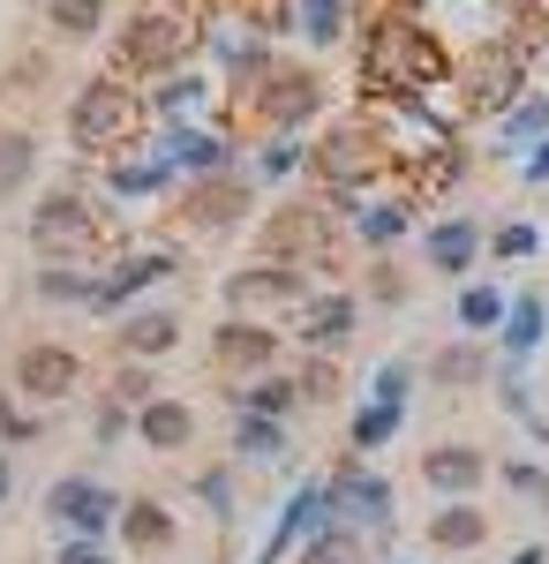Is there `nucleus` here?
<instances>
[{
  "mask_svg": "<svg viewBox=\"0 0 549 564\" xmlns=\"http://www.w3.org/2000/svg\"><path fill=\"white\" fill-rule=\"evenodd\" d=\"M452 68H460V53L444 45V31L429 15L362 8V23H354V90H362V106L437 98V90H452Z\"/></svg>",
  "mask_w": 549,
  "mask_h": 564,
  "instance_id": "nucleus-1",
  "label": "nucleus"
},
{
  "mask_svg": "<svg viewBox=\"0 0 549 564\" xmlns=\"http://www.w3.org/2000/svg\"><path fill=\"white\" fill-rule=\"evenodd\" d=\"M391 166H399V135L377 106H346L332 121L309 129V188L316 196H377L391 188Z\"/></svg>",
  "mask_w": 549,
  "mask_h": 564,
  "instance_id": "nucleus-2",
  "label": "nucleus"
},
{
  "mask_svg": "<svg viewBox=\"0 0 549 564\" xmlns=\"http://www.w3.org/2000/svg\"><path fill=\"white\" fill-rule=\"evenodd\" d=\"M23 241H31V257L39 263H106L121 257V218H114V204L90 188V181H53V188H39V204H31V218H23Z\"/></svg>",
  "mask_w": 549,
  "mask_h": 564,
  "instance_id": "nucleus-3",
  "label": "nucleus"
},
{
  "mask_svg": "<svg viewBox=\"0 0 549 564\" xmlns=\"http://www.w3.org/2000/svg\"><path fill=\"white\" fill-rule=\"evenodd\" d=\"M204 31H212V8H196V0H136L128 23L114 31V45H106V68L121 84H151V76H173V68H196Z\"/></svg>",
  "mask_w": 549,
  "mask_h": 564,
  "instance_id": "nucleus-4",
  "label": "nucleus"
},
{
  "mask_svg": "<svg viewBox=\"0 0 549 564\" xmlns=\"http://www.w3.org/2000/svg\"><path fill=\"white\" fill-rule=\"evenodd\" d=\"M249 249L263 263H294V271H309V279L332 286L338 271H346V249H354V241H346V218L301 181L294 196H279V204L249 226Z\"/></svg>",
  "mask_w": 549,
  "mask_h": 564,
  "instance_id": "nucleus-5",
  "label": "nucleus"
},
{
  "mask_svg": "<svg viewBox=\"0 0 549 564\" xmlns=\"http://www.w3.org/2000/svg\"><path fill=\"white\" fill-rule=\"evenodd\" d=\"M332 76L316 68V61H271V76L263 84H249L241 98H226V129L241 135H309L316 121H332Z\"/></svg>",
  "mask_w": 549,
  "mask_h": 564,
  "instance_id": "nucleus-6",
  "label": "nucleus"
},
{
  "mask_svg": "<svg viewBox=\"0 0 549 564\" xmlns=\"http://www.w3.org/2000/svg\"><path fill=\"white\" fill-rule=\"evenodd\" d=\"M143 129H151V113H143V90L121 84L114 68L84 76V84H76V98H68V151H76L84 166H98V159L128 151V143H136Z\"/></svg>",
  "mask_w": 549,
  "mask_h": 564,
  "instance_id": "nucleus-7",
  "label": "nucleus"
},
{
  "mask_svg": "<svg viewBox=\"0 0 549 564\" xmlns=\"http://www.w3.org/2000/svg\"><path fill=\"white\" fill-rule=\"evenodd\" d=\"M527 90H535V45L527 39L466 45L460 68H452V98H460L466 121H497V113H512Z\"/></svg>",
  "mask_w": 549,
  "mask_h": 564,
  "instance_id": "nucleus-8",
  "label": "nucleus"
},
{
  "mask_svg": "<svg viewBox=\"0 0 549 564\" xmlns=\"http://www.w3.org/2000/svg\"><path fill=\"white\" fill-rule=\"evenodd\" d=\"M256 204H263V188L249 181V166L181 181V188H173V212H166V234L181 249H189V241H234L241 226H256Z\"/></svg>",
  "mask_w": 549,
  "mask_h": 564,
  "instance_id": "nucleus-9",
  "label": "nucleus"
},
{
  "mask_svg": "<svg viewBox=\"0 0 549 564\" xmlns=\"http://www.w3.org/2000/svg\"><path fill=\"white\" fill-rule=\"evenodd\" d=\"M324 497H332V520L354 527V534H369V550L377 557H399V489L384 475L377 459H338L332 475H324Z\"/></svg>",
  "mask_w": 549,
  "mask_h": 564,
  "instance_id": "nucleus-10",
  "label": "nucleus"
},
{
  "mask_svg": "<svg viewBox=\"0 0 549 564\" xmlns=\"http://www.w3.org/2000/svg\"><path fill=\"white\" fill-rule=\"evenodd\" d=\"M316 286H324V279H309V271H294V263L249 257V263H234V271L218 279V308H226V316H249V324H279V332H287V316H294Z\"/></svg>",
  "mask_w": 549,
  "mask_h": 564,
  "instance_id": "nucleus-11",
  "label": "nucleus"
},
{
  "mask_svg": "<svg viewBox=\"0 0 549 564\" xmlns=\"http://www.w3.org/2000/svg\"><path fill=\"white\" fill-rule=\"evenodd\" d=\"M84 377H90V361L68 339H23V347L8 354V391L23 399V406H68L76 391H84Z\"/></svg>",
  "mask_w": 549,
  "mask_h": 564,
  "instance_id": "nucleus-12",
  "label": "nucleus"
},
{
  "mask_svg": "<svg viewBox=\"0 0 549 564\" xmlns=\"http://www.w3.org/2000/svg\"><path fill=\"white\" fill-rule=\"evenodd\" d=\"M181 271H189V249H181L173 234H159V241H128L121 257L106 263V294H98V316H121V308H136L143 294L173 286Z\"/></svg>",
  "mask_w": 549,
  "mask_h": 564,
  "instance_id": "nucleus-13",
  "label": "nucleus"
},
{
  "mask_svg": "<svg viewBox=\"0 0 549 564\" xmlns=\"http://www.w3.org/2000/svg\"><path fill=\"white\" fill-rule=\"evenodd\" d=\"M204 354H212L218 384H249V377L287 369V332H279V324H249V316H218Z\"/></svg>",
  "mask_w": 549,
  "mask_h": 564,
  "instance_id": "nucleus-14",
  "label": "nucleus"
},
{
  "mask_svg": "<svg viewBox=\"0 0 549 564\" xmlns=\"http://www.w3.org/2000/svg\"><path fill=\"white\" fill-rule=\"evenodd\" d=\"M45 527L53 534H90V542H114V520H121V489L98 475H61L45 481Z\"/></svg>",
  "mask_w": 549,
  "mask_h": 564,
  "instance_id": "nucleus-15",
  "label": "nucleus"
},
{
  "mask_svg": "<svg viewBox=\"0 0 549 564\" xmlns=\"http://www.w3.org/2000/svg\"><path fill=\"white\" fill-rule=\"evenodd\" d=\"M151 143L166 151V166L181 181H204V174H234V166H249V143L226 129V121H173V129H151Z\"/></svg>",
  "mask_w": 549,
  "mask_h": 564,
  "instance_id": "nucleus-16",
  "label": "nucleus"
},
{
  "mask_svg": "<svg viewBox=\"0 0 549 564\" xmlns=\"http://www.w3.org/2000/svg\"><path fill=\"white\" fill-rule=\"evenodd\" d=\"M362 294L354 286H316L309 302L287 316V347H301V354H346L354 347V332H362Z\"/></svg>",
  "mask_w": 549,
  "mask_h": 564,
  "instance_id": "nucleus-17",
  "label": "nucleus"
},
{
  "mask_svg": "<svg viewBox=\"0 0 549 564\" xmlns=\"http://www.w3.org/2000/svg\"><path fill=\"white\" fill-rule=\"evenodd\" d=\"M173 188H181V174L166 166V151L151 143V129L136 135L128 151L98 159V196H106V204H159V196H173Z\"/></svg>",
  "mask_w": 549,
  "mask_h": 564,
  "instance_id": "nucleus-18",
  "label": "nucleus"
},
{
  "mask_svg": "<svg viewBox=\"0 0 549 564\" xmlns=\"http://www.w3.org/2000/svg\"><path fill=\"white\" fill-rule=\"evenodd\" d=\"M143 90V113H151V129H173V121H226V90L218 76L196 61V68H173V76H151Z\"/></svg>",
  "mask_w": 549,
  "mask_h": 564,
  "instance_id": "nucleus-19",
  "label": "nucleus"
},
{
  "mask_svg": "<svg viewBox=\"0 0 549 564\" xmlns=\"http://www.w3.org/2000/svg\"><path fill=\"white\" fill-rule=\"evenodd\" d=\"M415 241H422V263L437 271V279H474V263L489 257V226H482L474 212L429 218V226H415Z\"/></svg>",
  "mask_w": 549,
  "mask_h": 564,
  "instance_id": "nucleus-20",
  "label": "nucleus"
},
{
  "mask_svg": "<svg viewBox=\"0 0 549 564\" xmlns=\"http://www.w3.org/2000/svg\"><path fill=\"white\" fill-rule=\"evenodd\" d=\"M181 347H189V316L173 302H136L114 324V361H166Z\"/></svg>",
  "mask_w": 549,
  "mask_h": 564,
  "instance_id": "nucleus-21",
  "label": "nucleus"
},
{
  "mask_svg": "<svg viewBox=\"0 0 549 564\" xmlns=\"http://www.w3.org/2000/svg\"><path fill=\"white\" fill-rule=\"evenodd\" d=\"M114 542L128 550V564H173L181 557V512L159 505V497H121Z\"/></svg>",
  "mask_w": 549,
  "mask_h": 564,
  "instance_id": "nucleus-22",
  "label": "nucleus"
},
{
  "mask_svg": "<svg viewBox=\"0 0 549 564\" xmlns=\"http://www.w3.org/2000/svg\"><path fill=\"white\" fill-rule=\"evenodd\" d=\"M128 436H136L151 459H181V452L204 436V414H196V399H181V391H159V399H143V406H136Z\"/></svg>",
  "mask_w": 549,
  "mask_h": 564,
  "instance_id": "nucleus-23",
  "label": "nucleus"
},
{
  "mask_svg": "<svg viewBox=\"0 0 549 564\" xmlns=\"http://www.w3.org/2000/svg\"><path fill=\"white\" fill-rule=\"evenodd\" d=\"M226 459L241 475H294V422H271V414H234L226 422Z\"/></svg>",
  "mask_w": 549,
  "mask_h": 564,
  "instance_id": "nucleus-24",
  "label": "nucleus"
},
{
  "mask_svg": "<svg viewBox=\"0 0 549 564\" xmlns=\"http://www.w3.org/2000/svg\"><path fill=\"white\" fill-rule=\"evenodd\" d=\"M422 481L437 497H482L489 489V452L474 436H437V444H422Z\"/></svg>",
  "mask_w": 549,
  "mask_h": 564,
  "instance_id": "nucleus-25",
  "label": "nucleus"
},
{
  "mask_svg": "<svg viewBox=\"0 0 549 564\" xmlns=\"http://www.w3.org/2000/svg\"><path fill=\"white\" fill-rule=\"evenodd\" d=\"M489 505H474V497H444V505H429V557H474V550H489Z\"/></svg>",
  "mask_w": 549,
  "mask_h": 564,
  "instance_id": "nucleus-26",
  "label": "nucleus"
},
{
  "mask_svg": "<svg viewBox=\"0 0 549 564\" xmlns=\"http://www.w3.org/2000/svg\"><path fill=\"white\" fill-rule=\"evenodd\" d=\"M497 361H519V369H535L542 361V347H549V294L542 286H519L512 294V308H505V324H497Z\"/></svg>",
  "mask_w": 549,
  "mask_h": 564,
  "instance_id": "nucleus-27",
  "label": "nucleus"
},
{
  "mask_svg": "<svg viewBox=\"0 0 549 564\" xmlns=\"http://www.w3.org/2000/svg\"><path fill=\"white\" fill-rule=\"evenodd\" d=\"M542 135H549V90L535 84L519 106H512V113H497V121H489V143H482V151H489L497 166H519V159H527Z\"/></svg>",
  "mask_w": 549,
  "mask_h": 564,
  "instance_id": "nucleus-28",
  "label": "nucleus"
},
{
  "mask_svg": "<svg viewBox=\"0 0 549 564\" xmlns=\"http://www.w3.org/2000/svg\"><path fill=\"white\" fill-rule=\"evenodd\" d=\"M489 369H497V347L489 339H444V347H429V361H422V377L437 391H474V384H489Z\"/></svg>",
  "mask_w": 549,
  "mask_h": 564,
  "instance_id": "nucleus-29",
  "label": "nucleus"
},
{
  "mask_svg": "<svg viewBox=\"0 0 549 564\" xmlns=\"http://www.w3.org/2000/svg\"><path fill=\"white\" fill-rule=\"evenodd\" d=\"M31 294H39L45 308H84V316H98L106 271H98V263H39V271H31Z\"/></svg>",
  "mask_w": 549,
  "mask_h": 564,
  "instance_id": "nucleus-30",
  "label": "nucleus"
},
{
  "mask_svg": "<svg viewBox=\"0 0 549 564\" xmlns=\"http://www.w3.org/2000/svg\"><path fill=\"white\" fill-rule=\"evenodd\" d=\"M354 23H362L354 0H294V39L309 45V61H316V53H338V45H354Z\"/></svg>",
  "mask_w": 549,
  "mask_h": 564,
  "instance_id": "nucleus-31",
  "label": "nucleus"
},
{
  "mask_svg": "<svg viewBox=\"0 0 549 564\" xmlns=\"http://www.w3.org/2000/svg\"><path fill=\"white\" fill-rule=\"evenodd\" d=\"M218 399H226L234 414H271V422H294L301 414L294 369H271V377H249V384H218Z\"/></svg>",
  "mask_w": 549,
  "mask_h": 564,
  "instance_id": "nucleus-32",
  "label": "nucleus"
},
{
  "mask_svg": "<svg viewBox=\"0 0 549 564\" xmlns=\"http://www.w3.org/2000/svg\"><path fill=\"white\" fill-rule=\"evenodd\" d=\"M407 422H415V406H384V399H362V406L346 414V452H354V459H377L384 444H399V436H407Z\"/></svg>",
  "mask_w": 549,
  "mask_h": 564,
  "instance_id": "nucleus-33",
  "label": "nucleus"
},
{
  "mask_svg": "<svg viewBox=\"0 0 549 564\" xmlns=\"http://www.w3.org/2000/svg\"><path fill=\"white\" fill-rule=\"evenodd\" d=\"M309 174V135H256L249 143V181L256 188H294Z\"/></svg>",
  "mask_w": 549,
  "mask_h": 564,
  "instance_id": "nucleus-34",
  "label": "nucleus"
},
{
  "mask_svg": "<svg viewBox=\"0 0 549 564\" xmlns=\"http://www.w3.org/2000/svg\"><path fill=\"white\" fill-rule=\"evenodd\" d=\"M189 497L204 505V520H212L218 534H234V520H241V467H234V459L196 467V475H189Z\"/></svg>",
  "mask_w": 549,
  "mask_h": 564,
  "instance_id": "nucleus-35",
  "label": "nucleus"
},
{
  "mask_svg": "<svg viewBox=\"0 0 549 564\" xmlns=\"http://www.w3.org/2000/svg\"><path fill=\"white\" fill-rule=\"evenodd\" d=\"M505 308H512L505 286H489V279H460V294H452V324H460L466 339H497Z\"/></svg>",
  "mask_w": 549,
  "mask_h": 564,
  "instance_id": "nucleus-36",
  "label": "nucleus"
},
{
  "mask_svg": "<svg viewBox=\"0 0 549 564\" xmlns=\"http://www.w3.org/2000/svg\"><path fill=\"white\" fill-rule=\"evenodd\" d=\"M287 564H377V550H369V534H354V527H338V520H324L309 542H301Z\"/></svg>",
  "mask_w": 549,
  "mask_h": 564,
  "instance_id": "nucleus-37",
  "label": "nucleus"
},
{
  "mask_svg": "<svg viewBox=\"0 0 549 564\" xmlns=\"http://www.w3.org/2000/svg\"><path fill=\"white\" fill-rule=\"evenodd\" d=\"M39 135L31 129H0V204H15L31 181H39Z\"/></svg>",
  "mask_w": 549,
  "mask_h": 564,
  "instance_id": "nucleus-38",
  "label": "nucleus"
},
{
  "mask_svg": "<svg viewBox=\"0 0 549 564\" xmlns=\"http://www.w3.org/2000/svg\"><path fill=\"white\" fill-rule=\"evenodd\" d=\"M415 384H422V354H384L369 369L362 399H384V406H415Z\"/></svg>",
  "mask_w": 549,
  "mask_h": 564,
  "instance_id": "nucleus-39",
  "label": "nucleus"
},
{
  "mask_svg": "<svg viewBox=\"0 0 549 564\" xmlns=\"http://www.w3.org/2000/svg\"><path fill=\"white\" fill-rule=\"evenodd\" d=\"M489 399L505 406L519 430H527V422H542V399H535V369H519V361H497V369H489Z\"/></svg>",
  "mask_w": 549,
  "mask_h": 564,
  "instance_id": "nucleus-40",
  "label": "nucleus"
},
{
  "mask_svg": "<svg viewBox=\"0 0 549 564\" xmlns=\"http://www.w3.org/2000/svg\"><path fill=\"white\" fill-rule=\"evenodd\" d=\"M415 302V271L391 257H369V279H362V308H384V316H399V308Z\"/></svg>",
  "mask_w": 549,
  "mask_h": 564,
  "instance_id": "nucleus-41",
  "label": "nucleus"
},
{
  "mask_svg": "<svg viewBox=\"0 0 549 564\" xmlns=\"http://www.w3.org/2000/svg\"><path fill=\"white\" fill-rule=\"evenodd\" d=\"M294 384H301V406H338L346 399V369H338V354H301Z\"/></svg>",
  "mask_w": 549,
  "mask_h": 564,
  "instance_id": "nucleus-42",
  "label": "nucleus"
},
{
  "mask_svg": "<svg viewBox=\"0 0 549 564\" xmlns=\"http://www.w3.org/2000/svg\"><path fill=\"white\" fill-rule=\"evenodd\" d=\"M53 39H98L106 31V0H39Z\"/></svg>",
  "mask_w": 549,
  "mask_h": 564,
  "instance_id": "nucleus-43",
  "label": "nucleus"
},
{
  "mask_svg": "<svg viewBox=\"0 0 549 564\" xmlns=\"http://www.w3.org/2000/svg\"><path fill=\"white\" fill-rule=\"evenodd\" d=\"M106 399H121L128 414H136L143 399H159V361H114V369H106Z\"/></svg>",
  "mask_w": 549,
  "mask_h": 564,
  "instance_id": "nucleus-44",
  "label": "nucleus"
},
{
  "mask_svg": "<svg viewBox=\"0 0 549 564\" xmlns=\"http://www.w3.org/2000/svg\"><path fill=\"white\" fill-rule=\"evenodd\" d=\"M527 257H542V226H535V218L489 226V263H527Z\"/></svg>",
  "mask_w": 549,
  "mask_h": 564,
  "instance_id": "nucleus-45",
  "label": "nucleus"
},
{
  "mask_svg": "<svg viewBox=\"0 0 549 564\" xmlns=\"http://www.w3.org/2000/svg\"><path fill=\"white\" fill-rule=\"evenodd\" d=\"M45 406H23L15 391H0V444H45Z\"/></svg>",
  "mask_w": 549,
  "mask_h": 564,
  "instance_id": "nucleus-46",
  "label": "nucleus"
},
{
  "mask_svg": "<svg viewBox=\"0 0 549 564\" xmlns=\"http://www.w3.org/2000/svg\"><path fill=\"white\" fill-rule=\"evenodd\" d=\"M128 422H136V414H128L121 399L98 391V406H90V444H98V452H128Z\"/></svg>",
  "mask_w": 549,
  "mask_h": 564,
  "instance_id": "nucleus-47",
  "label": "nucleus"
},
{
  "mask_svg": "<svg viewBox=\"0 0 549 564\" xmlns=\"http://www.w3.org/2000/svg\"><path fill=\"white\" fill-rule=\"evenodd\" d=\"M45 564H121L114 557V542H90V534H61V550Z\"/></svg>",
  "mask_w": 549,
  "mask_h": 564,
  "instance_id": "nucleus-48",
  "label": "nucleus"
},
{
  "mask_svg": "<svg viewBox=\"0 0 549 564\" xmlns=\"http://www.w3.org/2000/svg\"><path fill=\"white\" fill-rule=\"evenodd\" d=\"M45 76H53V53H15V61H8V76H0V84H8V90H39Z\"/></svg>",
  "mask_w": 549,
  "mask_h": 564,
  "instance_id": "nucleus-49",
  "label": "nucleus"
},
{
  "mask_svg": "<svg viewBox=\"0 0 549 564\" xmlns=\"http://www.w3.org/2000/svg\"><path fill=\"white\" fill-rule=\"evenodd\" d=\"M542 475H549L542 459H505V467H497V481H505L512 497H527V505H535V489H542Z\"/></svg>",
  "mask_w": 549,
  "mask_h": 564,
  "instance_id": "nucleus-50",
  "label": "nucleus"
},
{
  "mask_svg": "<svg viewBox=\"0 0 549 564\" xmlns=\"http://www.w3.org/2000/svg\"><path fill=\"white\" fill-rule=\"evenodd\" d=\"M519 181H527V188H549V135L527 151V159H519Z\"/></svg>",
  "mask_w": 549,
  "mask_h": 564,
  "instance_id": "nucleus-51",
  "label": "nucleus"
},
{
  "mask_svg": "<svg viewBox=\"0 0 549 564\" xmlns=\"http://www.w3.org/2000/svg\"><path fill=\"white\" fill-rule=\"evenodd\" d=\"M505 564H549V550H542V542H527V550H512Z\"/></svg>",
  "mask_w": 549,
  "mask_h": 564,
  "instance_id": "nucleus-52",
  "label": "nucleus"
},
{
  "mask_svg": "<svg viewBox=\"0 0 549 564\" xmlns=\"http://www.w3.org/2000/svg\"><path fill=\"white\" fill-rule=\"evenodd\" d=\"M8 489H15V467H8V452H0V505H8Z\"/></svg>",
  "mask_w": 549,
  "mask_h": 564,
  "instance_id": "nucleus-53",
  "label": "nucleus"
},
{
  "mask_svg": "<svg viewBox=\"0 0 549 564\" xmlns=\"http://www.w3.org/2000/svg\"><path fill=\"white\" fill-rule=\"evenodd\" d=\"M535 512H542V520H549V475H542V489H535Z\"/></svg>",
  "mask_w": 549,
  "mask_h": 564,
  "instance_id": "nucleus-54",
  "label": "nucleus"
},
{
  "mask_svg": "<svg viewBox=\"0 0 549 564\" xmlns=\"http://www.w3.org/2000/svg\"><path fill=\"white\" fill-rule=\"evenodd\" d=\"M196 8H212V15H226V0H196Z\"/></svg>",
  "mask_w": 549,
  "mask_h": 564,
  "instance_id": "nucleus-55",
  "label": "nucleus"
},
{
  "mask_svg": "<svg viewBox=\"0 0 549 564\" xmlns=\"http://www.w3.org/2000/svg\"><path fill=\"white\" fill-rule=\"evenodd\" d=\"M377 564H422V557H377Z\"/></svg>",
  "mask_w": 549,
  "mask_h": 564,
  "instance_id": "nucleus-56",
  "label": "nucleus"
},
{
  "mask_svg": "<svg viewBox=\"0 0 549 564\" xmlns=\"http://www.w3.org/2000/svg\"><path fill=\"white\" fill-rule=\"evenodd\" d=\"M15 564H45V557H15Z\"/></svg>",
  "mask_w": 549,
  "mask_h": 564,
  "instance_id": "nucleus-57",
  "label": "nucleus"
}]
</instances>
